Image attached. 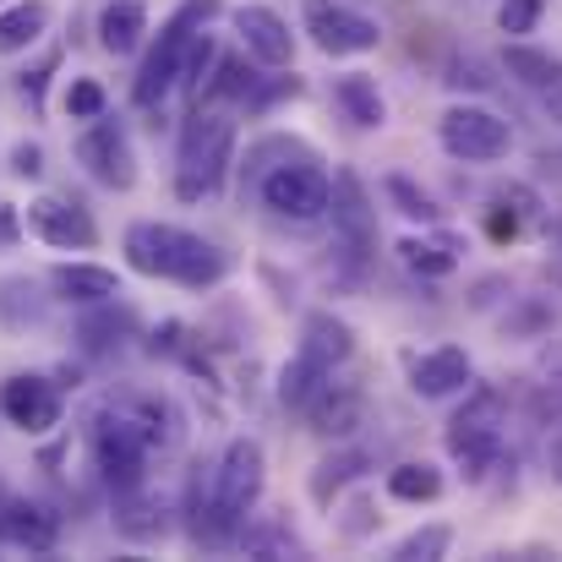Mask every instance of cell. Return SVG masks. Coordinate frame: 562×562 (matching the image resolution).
<instances>
[{"label": "cell", "instance_id": "cell-1", "mask_svg": "<svg viewBox=\"0 0 562 562\" xmlns=\"http://www.w3.org/2000/svg\"><path fill=\"white\" fill-rule=\"evenodd\" d=\"M126 262L148 279H170L181 290H213L229 273V251L213 246L207 235L181 229V224H159V218H137L126 229Z\"/></svg>", "mask_w": 562, "mask_h": 562}, {"label": "cell", "instance_id": "cell-2", "mask_svg": "<svg viewBox=\"0 0 562 562\" xmlns=\"http://www.w3.org/2000/svg\"><path fill=\"white\" fill-rule=\"evenodd\" d=\"M229 165H235V115L218 104H191L181 126V154H176V196L181 202L213 196Z\"/></svg>", "mask_w": 562, "mask_h": 562}, {"label": "cell", "instance_id": "cell-3", "mask_svg": "<svg viewBox=\"0 0 562 562\" xmlns=\"http://www.w3.org/2000/svg\"><path fill=\"white\" fill-rule=\"evenodd\" d=\"M218 11H224V0H181V5H176V16L159 27L154 49L143 55V66H137V77H132V104H137V110H159V104L181 88V66H187L191 38H196Z\"/></svg>", "mask_w": 562, "mask_h": 562}, {"label": "cell", "instance_id": "cell-4", "mask_svg": "<svg viewBox=\"0 0 562 562\" xmlns=\"http://www.w3.org/2000/svg\"><path fill=\"white\" fill-rule=\"evenodd\" d=\"M470 398H464V409L448 420V431H442V448H448V459L459 464V475L470 481V486H481L497 464H503V453H508V437H503V393L497 387H464Z\"/></svg>", "mask_w": 562, "mask_h": 562}, {"label": "cell", "instance_id": "cell-5", "mask_svg": "<svg viewBox=\"0 0 562 562\" xmlns=\"http://www.w3.org/2000/svg\"><path fill=\"white\" fill-rule=\"evenodd\" d=\"M207 481H213V519L224 530V541H235V530L246 525V514L262 503V486H268V453L257 437H229L224 453L207 464Z\"/></svg>", "mask_w": 562, "mask_h": 562}, {"label": "cell", "instance_id": "cell-6", "mask_svg": "<svg viewBox=\"0 0 562 562\" xmlns=\"http://www.w3.org/2000/svg\"><path fill=\"white\" fill-rule=\"evenodd\" d=\"M88 459H93L99 481L110 486V497H121V492L148 486V459H154V448L143 442V431H137L121 409L99 404L93 420H88Z\"/></svg>", "mask_w": 562, "mask_h": 562}, {"label": "cell", "instance_id": "cell-7", "mask_svg": "<svg viewBox=\"0 0 562 562\" xmlns=\"http://www.w3.org/2000/svg\"><path fill=\"white\" fill-rule=\"evenodd\" d=\"M257 196L273 218H290V224H317L328 218V191H334V176L312 159V154H290L279 159L273 170L257 176Z\"/></svg>", "mask_w": 562, "mask_h": 562}, {"label": "cell", "instance_id": "cell-8", "mask_svg": "<svg viewBox=\"0 0 562 562\" xmlns=\"http://www.w3.org/2000/svg\"><path fill=\"white\" fill-rule=\"evenodd\" d=\"M328 218H334V251L345 257V268L367 273V262L376 257V207L372 191L356 170H339L334 191H328Z\"/></svg>", "mask_w": 562, "mask_h": 562}, {"label": "cell", "instance_id": "cell-9", "mask_svg": "<svg viewBox=\"0 0 562 562\" xmlns=\"http://www.w3.org/2000/svg\"><path fill=\"white\" fill-rule=\"evenodd\" d=\"M437 137H442L448 159H459V165H497L514 148V126L497 110H481V104H453L437 121Z\"/></svg>", "mask_w": 562, "mask_h": 562}, {"label": "cell", "instance_id": "cell-10", "mask_svg": "<svg viewBox=\"0 0 562 562\" xmlns=\"http://www.w3.org/2000/svg\"><path fill=\"white\" fill-rule=\"evenodd\" d=\"M301 27L312 33V44L334 60H350V55H372L382 44V22L345 5V0H306L301 11Z\"/></svg>", "mask_w": 562, "mask_h": 562}, {"label": "cell", "instance_id": "cell-11", "mask_svg": "<svg viewBox=\"0 0 562 562\" xmlns=\"http://www.w3.org/2000/svg\"><path fill=\"white\" fill-rule=\"evenodd\" d=\"M77 165L88 170V181H99L104 191H132L137 187V148H132V132L121 121L93 115L88 132L77 137Z\"/></svg>", "mask_w": 562, "mask_h": 562}, {"label": "cell", "instance_id": "cell-12", "mask_svg": "<svg viewBox=\"0 0 562 562\" xmlns=\"http://www.w3.org/2000/svg\"><path fill=\"white\" fill-rule=\"evenodd\" d=\"M22 229H27L33 240L55 246V251H93V246H99V224H93V213H88L77 196H60V191L33 196Z\"/></svg>", "mask_w": 562, "mask_h": 562}, {"label": "cell", "instance_id": "cell-13", "mask_svg": "<svg viewBox=\"0 0 562 562\" xmlns=\"http://www.w3.org/2000/svg\"><path fill=\"white\" fill-rule=\"evenodd\" d=\"M0 415L16 426V431H27V437H44V431H55L60 420H66V393H60V382L44 372H16L0 382Z\"/></svg>", "mask_w": 562, "mask_h": 562}, {"label": "cell", "instance_id": "cell-14", "mask_svg": "<svg viewBox=\"0 0 562 562\" xmlns=\"http://www.w3.org/2000/svg\"><path fill=\"white\" fill-rule=\"evenodd\" d=\"M104 404H110V409H121V415L143 431V442H148L154 453H176V448H181V437H187V415H181V409H176V398H165V393L121 387V393H110Z\"/></svg>", "mask_w": 562, "mask_h": 562}, {"label": "cell", "instance_id": "cell-15", "mask_svg": "<svg viewBox=\"0 0 562 562\" xmlns=\"http://www.w3.org/2000/svg\"><path fill=\"white\" fill-rule=\"evenodd\" d=\"M229 22H235L240 49H246L257 66H268V71H290V60H295V33H290V22H284L273 5H235Z\"/></svg>", "mask_w": 562, "mask_h": 562}, {"label": "cell", "instance_id": "cell-16", "mask_svg": "<svg viewBox=\"0 0 562 562\" xmlns=\"http://www.w3.org/2000/svg\"><path fill=\"white\" fill-rule=\"evenodd\" d=\"M143 334V317H137V306L132 301H99V306H82V317H77V345H82V356H93V361H110V356H121L132 339Z\"/></svg>", "mask_w": 562, "mask_h": 562}, {"label": "cell", "instance_id": "cell-17", "mask_svg": "<svg viewBox=\"0 0 562 562\" xmlns=\"http://www.w3.org/2000/svg\"><path fill=\"white\" fill-rule=\"evenodd\" d=\"M0 547L27 552V558H44V552H55V547H60V519H55L44 503L0 497Z\"/></svg>", "mask_w": 562, "mask_h": 562}, {"label": "cell", "instance_id": "cell-18", "mask_svg": "<svg viewBox=\"0 0 562 562\" xmlns=\"http://www.w3.org/2000/svg\"><path fill=\"white\" fill-rule=\"evenodd\" d=\"M475 382V367L459 345H437L426 356H409V393L415 398H453Z\"/></svg>", "mask_w": 562, "mask_h": 562}, {"label": "cell", "instance_id": "cell-19", "mask_svg": "<svg viewBox=\"0 0 562 562\" xmlns=\"http://www.w3.org/2000/svg\"><path fill=\"white\" fill-rule=\"evenodd\" d=\"M361 420H367V398L356 393V387H345V382H323L317 387V398L306 404V426L317 431V437H334V442H345V437H356L361 431Z\"/></svg>", "mask_w": 562, "mask_h": 562}, {"label": "cell", "instance_id": "cell-20", "mask_svg": "<svg viewBox=\"0 0 562 562\" xmlns=\"http://www.w3.org/2000/svg\"><path fill=\"white\" fill-rule=\"evenodd\" d=\"M49 290L66 306H99V301H115L121 295V273L104 268V262H60L49 273Z\"/></svg>", "mask_w": 562, "mask_h": 562}, {"label": "cell", "instance_id": "cell-21", "mask_svg": "<svg viewBox=\"0 0 562 562\" xmlns=\"http://www.w3.org/2000/svg\"><path fill=\"white\" fill-rule=\"evenodd\" d=\"M301 356H312L317 367H345L356 356V328L334 312H306L301 317Z\"/></svg>", "mask_w": 562, "mask_h": 562}, {"label": "cell", "instance_id": "cell-22", "mask_svg": "<svg viewBox=\"0 0 562 562\" xmlns=\"http://www.w3.org/2000/svg\"><path fill=\"white\" fill-rule=\"evenodd\" d=\"M115 530H121L126 541L148 547V541H159V536L170 530V503H165V497H154L148 486L121 492V497H115Z\"/></svg>", "mask_w": 562, "mask_h": 562}, {"label": "cell", "instance_id": "cell-23", "mask_svg": "<svg viewBox=\"0 0 562 562\" xmlns=\"http://www.w3.org/2000/svg\"><path fill=\"white\" fill-rule=\"evenodd\" d=\"M143 38H148V5L143 0H110L99 11V49L104 55L126 60V55L143 49Z\"/></svg>", "mask_w": 562, "mask_h": 562}, {"label": "cell", "instance_id": "cell-24", "mask_svg": "<svg viewBox=\"0 0 562 562\" xmlns=\"http://www.w3.org/2000/svg\"><path fill=\"white\" fill-rule=\"evenodd\" d=\"M334 104H339L345 121L361 126V132H382V126H387V99H382L376 77H367V71H345V77H334Z\"/></svg>", "mask_w": 562, "mask_h": 562}, {"label": "cell", "instance_id": "cell-25", "mask_svg": "<svg viewBox=\"0 0 562 562\" xmlns=\"http://www.w3.org/2000/svg\"><path fill=\"white\" fill-rule=\"evenodd\" d=\"M235 547H240L246 558H262V562L306 558L301 536H295V530H290L284 519H251V514H246V525L235 530Z\"/></svg>", "mask_w": 562, "mask_h": 562}, {"label": "cell", "instance_id": "cell-26", "mask_svg": "<svg viewBox=\"0 0 562 562\" xmlns=\"http://www.w3.org/2000/svg\"><path fill=\"white\" fill-rule=\"evenodd\" d=\"M367 470H372V453H367V448H339V453H328V459L312 470L306 492H312L317 508H334V497H339L350 481H361Z\"/></svg>", "mask_w": 562, "mask_h": 562}, {"label": "cell", "instance_id": "cell-27", "mask_svg": "<svg viewBox=\"0 0 562 562\" xmlns=\"http://www.w3.org/2000/svg\"><path fill=\"white\" fill-rule=\"evenodd\" d=\"M393 251H398V262H404L415 279H448V273L459 268V240H453V235H437V240H431V235H404Z\"/></svg>", "mask_w": 562, "mask_h": 562}, {"label": "cell", "instance_id": "cell-28", "mask_svg": "<svg viewBox=\"0 0 562 562\" xmlns=\"http://www.w3.org/2000/svg\"><path fill=\"white\" fill-rule=\"evenodd\" d=\"M49 27V5L44 0H11L0 5V55H27Z\"/></svg>", "mask_w": 562, "mask_h": 562}, {"label": "cell", "instance_id": "cell-29", "mask_svg": "<svg viewBox=\"0 0 562 562\" xmlns=\"http://www.w3.org/2000/svg\"><path fill=\"white\" fill-rule=\"evenodd\" d=\"M503 71H508L519 88L547 93V88L562 77V60L558 55H547V49H536V44H525V38H508V49H503Z\"/></svg>", "mask_w": 562, "mask_h": 562}, {"label": "cell", "instance_id": "cell-30", "mask_svg": "<svg viewBox=\"0 0 562 562\" xmlns=\"http://www.w3.org/2000/svg\"><path fill=\"white\" fill-rule=\"evenodd\" d=\"M251 82H257L251 55H218L207 82H202V93H196V104H246Z\"/></svg>", "mask_w": 562, "mask_h": 562}, {"label": "cell", "instance_id": "cell-31", "mask_svg": "<svg viewBox=\"0 0 562 562\" xmlns=\"http://www.w3.org/2000/svg\"><path fill=\"white\" fill-rule=\"evenodd\" d=\"M442 486L448 481H442V470L431 459H404V464L387 470V497L393 503H437Z\"/></svg>", "mask_w": 562, "mask_h": 562}, {"label": "cell", "instance_id": "cell-32", "mask_svg": "<svg viewBox=\"0 0 562 562\" xmlns=\"http://www.w3.org/2000/svg\"><path fill=\"white\" fill-rule=\"evenodd\" d=\"M44 290L33 284V279H0V328H11V334H22V328H33V323H44Z\"/></svg>", "mask_w": 562, "mask_h": 562}, {"label": "cell", "instance_id": "cell-33", "mask_svg": "<svg viewBox=\"0 0 562 562\" xmlns=\"http://www.w3.org/2000/svg\"><path fill=\"white\" fill-rule=\"evenodd\" d=\"M328 376H334L328 367H317L312 356H301V350H295V361H290V367L279 372V398H284L290 409H306V404L317 398V387H323Z\"/></svg>", "mask_w": 562, "mask_h": 562}, {"label": "cell", "instance_id": "cell-34", "mask_svg": "<svg viewBox=\"0 0 562 562\" xmlns=\"http://www.w3.org/2000/svg\"><path fill=\"white\" fill-rule=\"evenodd\" d=\"M382 196L393 202V213H404V218H415V224H442L437 196H431V191H420L409 176H387V181H382Z\"/></svg>", "mask_w": 562, "mask_h": 562}, {"label": "cell", "instance_id": "cell-35", "mask_svg": "<svg viewBox=\"0 0 562 562\" xmlns=\"http://www.w3.org/2000/svg\"><path fill=\"white\" fill-rule=\"evenodd\" d=\"M448 547H453V530L448 525H420V530H409L393 547V562H437V558H448Z\"/></svg>", "mask_w": 562, "mask_h": 562}, {"label": "cell", "instance_id": "cell-36", "mask_svg": "<svg viewBox=\"0 0 562 562\" xmlns=\"http://www.w3.org/2000/svg\"><path fill=\"white\" fill-rule=\"evenodd\" d=\"M104 110H110V93H104L99 77H71V82H66V115H71V121H93V115H104Z\"/></svg>", "mask_w": 562, "mask_h": 562}, {"label": "cell", "instance_id": "cell-37", "mask_svg": "<svg viewBox=\"0 0 562 562\" xmlns=\"http://www.w3.org/2000/svg\"><path fill=\"white\" fill-rule=\"evenodd\" d=\"M55 71H60V49H44V60L22 66L16 88H22V99H27V110H33V115H44V93H49V77H55Z\"/></svg>", "mask_w": 562, "mask_h": 562}, {"label": "cell", "instance_id": "cell-38", "mask_svg": "<svg viewBox=\"0 0 562 562\" xmlns=\"http://www.w3.org/2000/svg\"><path fill=\"white\" fill-rule=\"evenodd\" d=\"M301 93H306V82H301L295 71H290V77H268V82L257 77V82H251V93H246V110H251V115H268L273 104L301 99Z\"/></svg>", "mask_w": 562, "mask_h": 562}, {"label": "cell", "instance_id": "cell-39", "mask_svg": "<svg viewBox=\"0 0 562 562\" xmlns=\"http://www.w3.org/2000/svg\"><path fill=\"white\" fill-rule=\"evenodd\" d=\"M552 306L547 301H519V312L514 317H503V334H514V339H552Z\"/></svg>", "mask_w": 562, "mask_h": 562}, {"label": "cell", "instance_id": "cell-40", "mask_svg": "<svg viewBox=\"0 0 562 562\" xmlns=\"http://www.w3.org/2000/svg\"><path fill=\"white\" fill-rule=\"evenodd\" d=\"M541 16H547V0H503V5H497V33L530 38V33L541 27Z\"/></svg>", "mask_w": 562, "mask_h": 562}, {"label": "cell", "instance_id": "cell-41", "mask_svg": "<svg viewBox=\"0 0 562 562\" xmlns=\"http://www.w3.org/2000/svg\"><path fill=\"white\" fill-rule=\"evenodd\" d=\"M530 420H536V426H552V431L562 426V376L541 382V387L530 393Z\"/></svg>", "mask_w": 562, "mask_h": 562}, {"label": "cell", "instance_id": "cell-42", "mask_svg": "<svg viewBox=\"0 0 562 562\" xmlns=\"http://www.w3.org/2000/svg\"><path fill=\"white\" fill-rule=\"evenodd\" d=\"M44 170H49V165H44V148H38V143H27V137L11 143V176H16V181H44Z\"/></svg>", "mask_w": 562, "mask_h": 562}, {"label": "cell", "instance_id": "cell-43", "mask_svg": "<svg viewBox=\"0 0 562 562\" xmlns=\"http://www.w3.org/2000/svg\"><path fill=\"white\" fill-rule=\"evenodd\" d=\"M148 350H154V356H165V361H176V356H191L187 323H165V328H154V339H148Z\"/></svg>", "mask_w": 562, "mask_h": 562}, {"label": "cell", "instance_id": "cell-44", "mask_svg": "<svg viewBox=\"0 0 562 562\" xmlns=\"http://www.w3.org/2000/svg\"><path fill=\"white\" fill-rule=\"evenodd\" d=\"M448 82H453V88H475V93H481V88H492V77H486V66H481L475 55H464V60L453 66V77H448Z\"/></svg>", "mask_w": 562, "mask_h": 562}, {"label": "cell", "instance_id": "cell-45", "mask_svg": "<svg viewBox=\"0 0 562 562\" xmlns=\"http://www.w3.org/2000/svg\"><path fill=\"white\" fill-rule=\"evenodd\" d=\"M350 514H356V519H345V536H350V541H361L367 530H376V519H382L367 497H356V503H350Z\"/></svg>", "mask_w": 562, "mask_h": 562}, {"label": "cell", "instance_id": "cell-46", "mask_svg": "<svg viewBox=\"0 0 562 562\" xmlns=\"http://www.w3.org/2000/svg\"><path fill=\"white\" fill-rule=\"evenodd\" d=\"M16 240H22V213L0 202V246H16Z\"/></svg>", "mask_w": 562, "mask_h": 562}, {"label": "cell", "instance_id": "cell-47", "mask_svg": "<svg viewBox=\"0 0 562 562\" xmlns=\"http://www.w3.org/2000/svg\"><path fill=\"white\" fill-rule=\"evenodd\" d=\"M547 273H552V284H562V224L552 229V257H547Z\"/></svg>", "mask_w": 562, "mask_h": 562}, {"label": "cell", "instance_id": "cell-48", "mask_svg": "<svg viewBox=\"0 0 562 562\" xmlns=\"http://www.w3.org/2000/svg\"><path fill=\"white\" fill-rule=\"evenodd\" d=\"M541 367H547V376H562V339H552V345L541 350Z\"/></svg>", "mask_w": 562, "mask_h": 562}, {"label": "cell", "instance_id": "cell-49", "mask_svg": "<svg viewBox=\"0 0 562 562\" xmlns=\"http://www.w3.org/2000/svg\"><path fill=\"white\" fill-rule=\"evenodd\" d=\"M547 470H552V481H562V426H558V437L547 442Z\"/></svg>", "mask_w": 562, "mask_h": 562}, {"label": "cell", "instance_id": "cell-50", "mask_svg": "<svg viewBox=\"0 0 562 562\" xmlns=\"http://www.w3.org/2000/svg\"><path fill=\"white\" fill-rule=\"evenodd\" d=\"M541 99H547V115H552V121L562 126V77L552 82V88H547V93H541Z\"/></svg>", "mask_w": 562, "mask_h": 562}]
</instances>
